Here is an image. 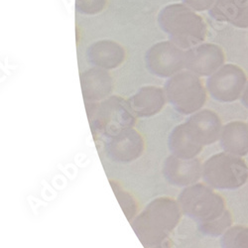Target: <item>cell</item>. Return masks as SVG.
Masks as SVG:
<instances>
[{
  "label": "cell",
  "mask_w": 248,
  "mask_h": 248,
  "mask_svg": "<svg viewBox=\"0 0 248 248\" xmlns=\"http://www.w3.org/2000/svg\"><path fill=\"white\" fill-rule=\"evenodd\" d=\"M183 213L177 200L158 197L149 202L130 222L144 248H171V233Z\"/></svg>",
  "instance_id": "6da1fadb"
},
{
  "label": "cell",
  "mask_w": 248,
  "mask_h": 248,
  "mask_svg": "<svg viewBox=\"0 0 248 248\" xmlns=\"http://www.w3.org/2000/svg\"><path fill=\"white\" fill-rule=\"evenodd\" d=\"M158 24L169 40L185 51L202 44L208 32L202 17L184 3L163 7L158 14Z\"/></svg>",
  "instance_id": "7a4b0ae2"
},
{
  "label": "cell",
  "mask_w": 248,
  "mask_h": 248,
  "mask_svg": "<svg viewBox=\"0 0 248 248\" xmlns=\"http://www.w3.org/2000/svg\"><path fill=\"white\" fill-rule=\"evenodd\" d=\"M91 129L94 134L112 138L120 132L133 128L137 116L127 99L110 95L99 102H86Z\"/></svg>",
  "instance_id": "3957f363"
},
{
  "label": "cell",
  "mask_w": 248,
  "mask_h": 248,
  "mask_svg": "<svg viewBox=\"0 0 248 248\" xmlns=\"http://www.w3.org/2000/svg\"><path fill=\"white\" fill-rule=\"evenodd\" d=\"M177 201L183 215L198 224L213 221L226 211L223 198L205 183H196L184 188Z\"/></svg>",
  "instance_id": "277c9868"
},
{
  "label": "cell",
  "mask_w": 248,
  "mask_h": 248,
  "mask_svg": "<svg viewBox=\"0 0 248 248\" xmlns=\"http://www.w3.org/2000/svg\"><path fill=\"white\" fill-rule=\"evenodd\" d=\"M202 178L214 190L232 191L248 181V166L242 157L223 151L202 164Z\"/></svg>",
  "instance_id": "5b68a950"
},
{
  "label": "cell",
  "mask_w": 248,
  "mask_h": 248,
  "mask_svg": "<svg viewBox=\"0 0 248 248\" xmlns=\"http://www.w3.org/2000/svg\"><path fill=\"white\" fill-rule=\"evenodd\" d=\"M163 89L167 101L183 115L201 110L206 101V88L199 76L189 71H181L168 78Z\"/></svg>",
  "instance_id": "8992f818"
},
{
  "label": "cell",
  "mask_w": 248,
  "mask_h": 248,
  "mask_svg": "<svg viewBox=\"0 0 248 248\" xmlns=\"http://www.w3.org/2000/svg\"><path fill=\"white\" fill-rule=\"evenodd\" d=\"M145 65L151 75L170 78L185 69V50L170 40L158 42L146 52Z\"/></svg>",
  "instance_id": "52a82bcc"
},
{
  "label": "cell",
  "mask_w": 248,
  "mask_h": 248,
  "mask_svg": "<svg viewBox=\"0 0 248 248\" xmlns=\"http://www.w3.org/2000/svg\"><path fill=\"white\" fill-rule=\"evenodd\" d=\"M247 78L243 70L235 65L226 64L206 79V91L219 102H233L241 97Z\"/></svg>",
  "instance_id": "ba28073f"
},
{
  "label": "cell",
  "mask_w": 248,
  "mask_h": 248,
  "mask_svg": "<svg viewBox=\"0 0 248 248\" xmlns=\"http://www.w3.org/2000/svg\"><path fill=\"white\" fill-rule=\"evenodd\" d=\"M225 61L222 49L216 44H200L185 51V69L201 77H211Z\"/></svg>",
  "instance_id": "9c48e42d"
},
{
  "label": "cell",
  "mask_w": 248,
  "mask_h": 248,
  "mask_svg": "<svg viewBox=\"0 0 248 248\" xmlns=\"http://www.w3.org/2000/svg\"><path fill=\"white\" fill-rule=\"evenodd\" d=\"M162 175L171 186L186 188L202 177V164L198 158L182 159L171 154L163 162Z\"/></svg>",
  "instance_id": "30bf717a"
},
{
  "label": "cell",
  "mask_w": 248,
  "mask_h": 248,
  "mask_svg": "<svg viewBox=\"0 0 248 248\" xmlns=\"http://www.w3.org/2000/svg\"><path fill=\"white\" fill-rule=\"evenodd\" d=\"M144 148L142 135L136 129L129 128L108 139L106 153L113 162L131 163L141 157Z\"/></svg>",
  "instance_id": "8fae6325"
},
{
  "label": "cell",
  "mask_w": 248,
  "mask_h": 248,
  "mask_svg": "<svg viewBox=\"0 0 248 248\" xmlns=\"http://www.w3.org/2000/svg\"><path fill=\"white\" fill-rule=\"evenodd\" d=\"M193 139L202 146H209L219 140L222 124L219 116L211 109H201L185 122Z\"/></svg>",
  "instance_id": "7c38bea8"
},
{
  "label": "cell",
  "mask_w": 248,
  "mask_h": 248,
  "mask_svg": "<svg viewBox=\"0 0 248 248\" xmlns=\"http://www.w3.org/2000/svg\"><path fill=\"white\" fill-rule=\"evenodd\" d=\"M80 86L85 102H99L110 96L114 84L108 70L93 67L80 74Z\"/></svg>",
  "instance_id": "4fadbf2b"
},
{
  "label": "cell",
  "mask_w": 248,
  "mask_h": 248,
  "mask_svg": "<svg viewBox=\"0 0 248 248\" xmlns=\"http://www.w3.org/2000/svg\"><path fill=\"white\" fill-rule=\"evenodd\" d=\"M134 114L139 118H149L160 113L167 103L164 89L156 86L140 88L127 98Z\"/></svg>",
  "instance_id": "5bb4252c"
},
{
  "label": "cell",
  "mask_w": 248,
  "mask_h": 248,
  "mask_svg": "<svg viewBox=\"0 0 248 248\" xmlns=\"http://www.w3.org/2000/svg\"><path fill=\"white\" fill-rule=\"evenodd\" d=\"M125 57V50L120 44L107 39L96 41L87 51V59L91 65L108 71L120 67Z\"/></svg>",
  "instance_id": "9a60e30c"
},
{
  "label": "cell",
  "mask_w": 248,
  "mask_h": 248,
  "mask_svg": "<svg viewBox=\"0 0 248 248\" xmlns=\"http://www.w3.org/2000/svg\"><path fill=\"white\" fill-rule=\"evenodd\" d=\"M209 14L218 22L248 28V0H215Z\"/></svg>",
  "instance_id": "2e32d148"
},
{
  "label": "cell",
  "mask_w": 248,
  "mask_h": 248,
  "mask_svg": "<svg viewBox=\"0 0 248 248\" xmlns=\"http://www.w3.org/2000/svg\"><path fill=\"white\" fill-rule=\"evenodd\" d=\"M220 146L224 152L244 157L248 154V124L232 121L222 126Z\"/></svg>",
  "instance_id": "e0dca14e"
},
{
  "label": "cell",
  "mask_w": 248,
  "mask_h": 248,
  "mask_svg": "<svg viewBox=\"0 0 248 248\" xmlns=\"http://www.w3.org/2000/svg\"><path fill=\"white\" fill-rule=\"evenodd\" d=\"M167 143L171 154L182 159L197 158L203 149V146L193 139L185 122L178 124L172 129Z\"/></svg>",
  "instance_id": "ac0fdd59"
},
{
  "label": "cell",
  "mask_w": 248,
  "mask_h": 248,
  "mask_svg": "<svg viewBox=\"0 0 248 248\" xmlns=\"http://www.w3.org/2000/svg\"><path fill=\"white\" fill-rule=\"evenodd\" d=\"M221 248H248V226L234 225L220 238Z\"/></svg>",
  "instance_id": "d6986e66"
},
{
  "label": "cell",
  "mask_w": 248,
  "mask_h": 248,
  "mask_svg": "<svg viewBox=\"0 0 248 248\" xmlns=\"http://www.w3.org/2000/svg\"><path fill=\"white\" fill-rule=\"evenodd\" d=\"M232 216L230 211L226 210L220 217L210 222L198 224V229L203 235L218 237L221 236L227 230L231 229L232 226Z\"/></svg>",
  "instance_id": "ffe728a7"
},
{
  "label": "cell",
  "mask_w": 248,
  "mask_h": 248,
  "mask_svg": "<svg viewBox=\"0 0 248 248\" xmlns=\"http://www.w3.org/2000/svg\"><path fill=\"white\" fill-rule=\"evenodd\" d=\"M108 0H76V10L82 14L93 16L105 10Z\"/></svg>",
  "instance_id": "44dd1931"
},
{
  "label": "cell",
  "mask_w": 248,
  "mask_h": 248,
  "mask_svg": "<svg viewBox=\"0 0 248 248\" xmlns=\"http://www.w3.org/2000/svg\"><path fill=\"white\" fill-rule=\"evenodd\" d=\"M183 3L196 12L210 10L215 3V0H183Z\"/></svg>",
  "instance_id": "7402d4cb"
},
{
  "label": "cell",
  "mask_w": 248,
  "mask_h": 248,
  "mask_svg": "<svg viewBox=\"0 0 248 248\" xmlns=\"http://www.w3.org/2000/svg\"><path fill=\"white\" fill-rule=\"evenodd\" d=\"M241 103L246 108H248V84L246 85L244 92L241 95Z\"/></svg>",
  "instance_id": "603a6c76"
}]
</instances>
